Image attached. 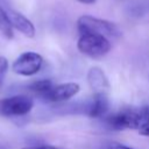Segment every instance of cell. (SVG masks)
Here are the masks:
<instances>
[{
    "mask_svg": "<svg viewBox=\"0 0 149 149\" xmlns=\"http://www.w3.org/2000/svg\"><path fill=\"white\" fill-rule=\"evenodd\" d=\"M149 121V106L121 109L106 116L105 123L114 130L142 129Z\"/></svg>",
    "mask_w": 149,
    "mask_h": 149,
    "instance_id": "obj_1",
    "label": "cell"
},
{
    "mask_svg": "<svg viewBox=\"0 0 149 149\" xmlns=\"http://www.w3.org/2000/svg\"><path fill=\"white\" fill-rule=\"evenodd\" d=\"M77 28L80 35L95 34L105 37H119L121 35V31L115 23L91 15H81L77 21Z\"/></svg>",
    "mask_w": 149,
    "mask_h": 149,
    "instance_id": "obj_2",
    "label": "cell"
},
{
    "mask_svg": "<svg viewBox=\"0 0 149 149\" xmlns=\"http://www.w3.org/2000/svg\"><path fill=\"white\" fill-rule=\"evenodd\" d=\"M77 47L81 54L92 58H99L108 54L111 50V42L102 35L85 34L80 35Z\"/></svg>",
    "mask_w": 149,
    "mask_h": 149,
    "instance_id": "obj_3",
    "label": "cell"
},
{
    "mask_svg": "<svg viewBox=\"0 0 149 149\" xmlns=\"http://www.w3.org/2000/svg\"><path fill=\"white\" fill-rule=\"evenodd\" d=\"M34 106V101L30 97L23 94H16L0 99V115L12 118V116H23L28 114Z\"/></svg>",
    "mask_w": 149,
    "mask_h": 149,
    "instance_id": "obj_4",
    "label": "cell"
},
{
    "mask_svg": "<svg viewBox=\"0 0 149 149\" xmlns=\"http://www.w3.org/2000/svg\"><path fill=\"white\" fill-rule=\"evenodd\" d=\"M43 65V58L40 54L34 51H26L21 54L12 65L13 71L23 77H30L36 74Z\"/></svg>",
    "mask_w": 149,
    "mask_h": 149,
    "instance_id": "obj_5",
    "label": "cell"
},
{
    "mask_svg": "<svg viewBox=\"0 0 149 149\" xmlns=\"http://www.w3.org/2000/svg\"><path fill=\"white\" fill-rule=\"evenodd\" d=\"M79 91H80V86L78 83H73V81L63 83V84L54 85L51 90L43 97V99L50 102H61L74 97Z\"/></svg>",
    "mask_w": 149,
    "mask_h": 149,
    "instance_id": "obj_6",
    "label": "cell"
},
{
    "mask_svg": "<svg viewBox=\"0 0 149 149\" xmlns=\"http://www.w3.org/2000/svg\"><path fill=\"white\" fill-rule=\"evenodd\" d=\"M87 83L94 94H107L109 91V81L107 79V76L98 66H93L88 70Z\"/></svg>",
    "mask_w": 149,
    "mask_h": 149,
    "instance_id": "obj_7",
    "label": "cell"
},
{
    "mask_svg": "<svg viewBox=\"0 0 149 149\" xmlns=\"http://www.w3.org/2000/svg\"><path fill=\"white\" fill-rule=\"evenodd\" d=\"M7 14H8V17H9V21H10L13 28H15L21 34H23L24 36H27L29 38L35 36V27H34L33 22L29 19H27L23 14L16 12V10H13V9L7 10Z\"/></svg>",
    "mask_w": 149,
    "mask_h": 149,
    "instance_id": "obj_8",
    "label": "cell"
},
{
    "mask_svg": "<svg viewBox=\"0 0 149 149\" xmlns=\"http://www.w3.org/2000/svg\"><path fill=\"white\" fill-rule=\"evenodd\" d=\"M108 106H109V102H108L107 94H94L92 102L88 105L87 115L94 119L100 118L105 115V113L108 109Z\"/></svg>",
    "mask_w": 149,
    "mask_h": 149,
    "instance_id": "obj_9",
    "label": "cell"
},
{
    "mask_svg": "<svg viewBox=\"0 0 149 149\" xmlns=\"http://www.w3.org/2000/svg\"><path fill=\"white\" fill-rule=\"evenodd\" d=\"M0 36L7 40H10L14 36V28L9 21L7 10L1 6H0Z\"/></svg>",
    "mask_w": 149,
    "mask_h": 149,
    "instance_id": "obj_10",
    "label": "cell"
},
{
    "mask_svg": "<svg viewBox=\"0 0 149 149\" xmlns=\"http://www.w3.org/2000/svg\"><path fill=\"white\" fill-rule=\"evenodd\" d=\"M54 86V83L50 79H40V80H35L29 85V90L31 92H34L35 94L40 95L41 98H43Z\"/></svg>",
    "mask_w": 149,
    "mask_h": 149,
    "instance_id": "obj_11",
    "label": "cell"
},
{
    "mask_svg": "<svg viewBox=\"0 0 149 149\" xmlns=\"http://www.w3.org/2000/svg\"><path fill=\"white\" fill-rule=\"evenodd\" d=\"M7 70H8V61L6 57L0 56V87L5 80V76L7 73Z\"/></svg>",
    "mask_w": 149,
    "mask_h": 149,
    "instance_id": "obj_12",
    "label": "cell"
},
{
    "mask_svg": "<svg viewBox=\"0 0 149 149\" xmlns=\"http://www.w3.org/2000/svg\"><path fill=\"white\" fill-rule=\"evenodd\" d=\"M104 149H133V148L127 147V146H123V144H121V143L112 142V143H108L107 146H105Z\"/></svg>",
    "mask_w": 149,
    "mask_h": 149,
    "instance_id": "obj_13",
    "label": "cell"
},
{
    "mask_svg": "<svg viewBox=\"0 0 149 149\" xmlns=\"http://www.w3.org/2000/svg\"><path fill=\"white\" fill-rule=\"evenodd\" d=\"M139 132H140V134L143 135V136H149V121H148V123H147L142 129H140Z\"/></svg>",
    "mask_w": 149,
    "mask_h": 149,
    "instance_id": "obj_14",
    "label": "cell"
},
{
    "mask_svg": "<svg viewBox=\"0 0 149 149\" xmlns=\"http://www.w3.org/2000/svg\"><path fill=\"white\" fill-rule=\"evenodd\" d=\"M33 149H59V148H56L54 146H37V147H33Z\"/></svg>",
    "mask_w": 149,
    "mask_h": 149,
    "instance_id": "obj_15",
    "label": "cell"
},
{
    "mask_svg": "<svg viewBox=\"0 0 149 149\" xmlns=\"http://www.w3.org/2000/svg\"><path fill=\"white\" fill-rule=\"evenodd\" d=\"M77 1H79V2H81V3H86V5H91V3H94L97 0H77Z\"/></svg>",
    "mask_w": 149,
    "mask_h": 149,
    "instance_id": "obj_16",
    "label": "cell"
},
{
    "mask_svg": "<svg viewBox=\"0 0 149 149\" xmlns=\"http://www.w3.org/2000/svg\"><path fill=\"white\" fill-rule=\"evenodd\" d=\"M22 149H33V147H26V148H22Z\"/></svg>",
    "mask_w": 149,
    "mask_h": 149,
    "instance_id": "obj_17",
    "label": "cell"
},
{
    "mask_svg": "<svg viewBox=\"0 0 149 149\" xmlns=\"http://www.w3.org/2000/svg\"><path fill=\"white\" fill-rule=\"evenodd\" d=\"M0 149H3V148H1V147H0Z\"/></svg>",
    "mask_w": 149,
    "mask_h": 149,
    "instance_id": "obj_18",
    "label": "cell"
}]
</instances>
